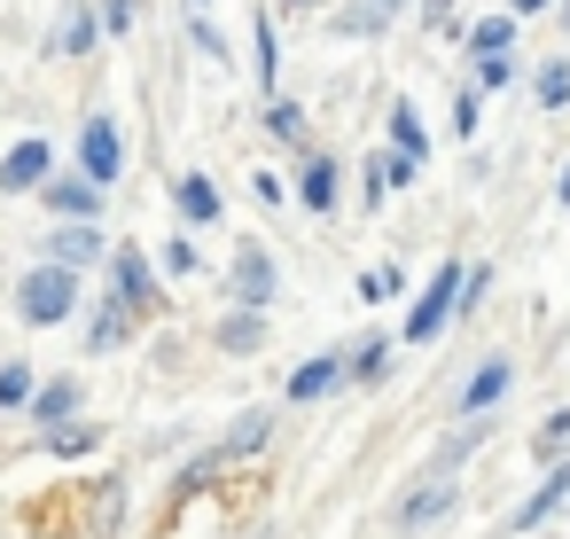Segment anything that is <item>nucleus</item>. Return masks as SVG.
Returning <instances> with one entry per match:
<instances>
[{
    "label": "nucleus",
    "mask_w": 570,
    "mask_h": 539,
    "mask_svg": "<svg viewBox=\"0 0 570 539\" xmlns=\"http://www.w3.org/2000/svg\"><path fill=\"white\" fill-rule=\"evenodd\" d=\"M40 391V367L32 360H0V414H24Z\"/></svg>",
    "instance_id": "32"
},
{
    "label": "nucleus",
    "mask_w": 570,
    "mask_h": 539,
    "mask_svg": "<svg viewBox=\"0 0 570 539\" xmlns=\"http://www.w3.org/2000/svg\"><path fill=\"white\" fill-rule=\"evenodd\" d=\"M71 173L87 180V188H118L126 180V134H118V118L110 110H87L79 118V149H71Z\"/></svg>",
    "instance_id": "4"
},
{
    "label": "nucleus",
    "mask_w": 570,
    "mask_h": 539,
    "mask_svg": "<svg viewBox=\"0 0 570 539\" xmlns=\"http://www.w3.org/2000/svg\"><path fill=\"white\" fill-rule=\"evenodd\" d=\"M102 274H110L102 290H110V297H118L134 321H165V313H173V297H165V274L149 266V251H141V243H110Z\"/></svg>",
    "instance_id": "3"
},
{
    "label": "nucleus",
    "mask_w": 570,
    "mask_h": 539,
    "mask_svg": "<svg viewBox=\"0 0 570 539\" xmlns=\"http://www.w3.org/2000/svg\"><path fill=\"white\" fill-rule=\"evenodd\" d=\"M461 500H469V492H461V477H414V484L391 500V539H414V531L445 523Z\"/></svg>",
    "instance_id": "6"
},
{
    "label": "nucleus",
    "mask_w": 570,
    "mask_h": 539,
    "mask_svg": "<svg viewBox=\"0 0 570 539\" xmlns=\"http://www.w3.org/2000/svg\"><path fill=\"white\" fill-rule=\"evenodd\" d=\"M79 313H87V321H79V352H87V360H110V352H126V344L141 336V321H134L110 290H95Z\"/></svg>",
    "instance_id": "11"
},
{
    "label": "nucleus",
    "mask_w": 570,
    "mask_h": 539,
    "mask_svg": "<svg viewBox=\"0 0 570 539\" xmlns=\"http://www.w3.org/2000/svg\"><path fill=\"white\" fill-rule=\"evenodd\" d=\"M554 204H562V212H570V157H562V165H554Z\"/></svg>",
    "instance_id": "43"
},
{
    "label": "nucleus",
    "mask_w": 570,
    "mask_h": 539,
    "mask_svg": "<svg viewBox=\"0 0 570 539\" xmlns=\"http://www.w3.org/2000/svg\"><path fill=\"white\" fill-rule=\"evenodd\" d=\"M250 87H258V102H274L282 95V24L258 9V24H250Z\"/></svg>",
    "instance_id": "20"
},
{
    "label": "nucleus",
    "mask_w": 570,
    "mask_h": 539,
    "mask_svg": "<svg viewBox=\"0 0 570 539\" xmlns=\"http://www.w3.org/2000/svg\"><path fill=\"white\" fill-rule=\"evenodd\" d=\"M188 17H212V0H188Z\"/></svg>",
    "instance_id": "44"
},
{
    "label": "nucleus",
    "mask_w": 570,
    "mask_h": 539,
    "mask_svg": "<svg viewBox=\"0 0 570 539\" xmlns=\"http://www.w3.org/2000/svg\"><path fill=\"white\" fill-rule=\"evenodd\" d=\"M266 336H274V321L266 313H219L212 321V352H227V360H250V352H266Z\"/></svg>",
    "instance_id": "23"
},
{
    "label": "nucleus",
    "mask_w": 570,
    "mask_h": 539,
    "mask_svg": "<svg viewBox=\"0 0 570 539\" xmlns=\"http://www.w3.org/2000/svg\"><path fill=\"white\" fill-rule=\"evenodd\" d=\"M422 32H438V40H445V32H461V17H453V0H422Z\"/></svg>",
    "instance_id": "40"
},
{
    "label": "nucleus",
    "mask_w": 570,
    "mask_h": 539,
    "mask_svg": "<svg viewBox=\"0 0 570 539\" xmlns=\"http://www.w3.org/2000/svg\"><path fill=\"white\" fill-rule=\"evenodd\" d=\"M258 126H266V141L274 149H313V110L305 102H289V95H274V102H258Z\"/></svg>",
    "instance_id": "21"
},
{
    "label": "nucleus",
    "mask_w": 570,
    "mask_h": 539,
    "mask_svg": "<svg viewBox=\"0 0 570 539\" xmlns=\"http://www.w3.org/2000/svg\"><path fill=\"white\" fill-rule=\"evenodd\" d=\"M461 266H469L461 251H453V258H438V274L422 282V297H414V305H406V321H399V344H438V336L453 329V290H461Z\"/></svg>",
    "instance_id": "5"
},
{
    "label": "nucleus",
    "mask_w": 570,
    "mask_h": 539,
    "mask_svg": "<svg viewBox=\"0 0 570 539\" xmlns=\"http://www.w3.org/2000/svg\"><path fill=\"white\" fill-rule=\"evenodd\" d=\"M562 516H570V508H562Z\"/></svg>",
    "instance_id": "46"
},
{
    "label": "nucleus",
    "mask_w": 570,
    "mask_h": 539,
    "mask_svg": "<svg viewBox=\"0 0 570 539\" xmlns=\"http://www.w3.org/2000/svg\"><path fill=\"white\" fill-rule=\"evenodd\" d=\"M110 258V227H48L40 235V266H63V274H95Z\"/></svg>",
    "instance_id": "12"
},
{
    "label": "nucleus",
    "mask_w": 570,
    "mask_h": 539,
    "mask_svg": "<svg viewBox=\"0 0 570 539\" xmlns=\"http://www.w3.org/2000/svg\"><path fill=\"white\" fill-rule=\"evenodd\" d=\"M188 48H196L204 63H227V32H219L212 17H188Z\"/></svg>",
    "instance_id": "37"
},
{
    "label": "nucleus",
    "mask_w": 570,
    "mask_h": 539,
    "mask_svg": "<svg viewBox=\"0 0 570 539\" xmlns=\"http://www.w3.org/2000/svg\"><path fill=\"white\" fill-rule=\"evenodd\" d=\"M562 508H570V453H562L554 469H539L531 500H515V508H508V531H515V539H531V531H539V523H554Z\"/></svg>",
    "instance_id": "15"
},
{
    "label": "nucleus",
    "mask_w": 570,
    "mask_h": 539,
    "mask_svg": "<svg viewBox=\"0 0 570 539\" xmlns=\"http://www.w3.org/2000/svg\"><path fill=\"white\" fill-rule=\"evenodd\" d=\"M95 40H102V24H95V0H71V9H63V24H56V40H48V48H56L63 63H87V56H95Z\"/></svg>",
    "instance_id": "26"
},
{
    "label": "nucleus",
    "mask_w": 570,
    "mask_h": 539,
    "mask_svg": "<svg viewBox=\"0 0 570 539\" xmlns=\"http://www.w3.org/2000/svg\"><path fill=\"white\" fill-rule=\"evenodd\" d=\"M399 290H406L399 266H367V274H360V305H383V297H399Z\"/></svg>",
    "instance_id": "39"
},
{
    "label": "nucleus",
    "mask_w": 570,
    "mask_h": 539,
    "mask_svg": "<svg viewBox=\"0 0 570 539\" xmlns=\"http://www.w3.org/2000/svg\"><path fill=\"white\" fill-rule=\"evenodd\" d=\"M391 329H367L360 344H344V383H360V391H383L391 383Z\"/></svg>",
    "instance_id": "19"
},
{
    "label": "nucleus",
    "mask_w": 570,
    "mask_h": 539,
    "mask_svg": "<svg viewBox=\"0 0 570 539\" xmlns=\"http://www.w3.org/2000/svg\"><path fill=\"white\" fill-rule=\"evenodd\" d=\"M134 17H141V0H95V24H102V40H126V32H134Z\"/></svg>",
    "instance_id": "36"
},
{
    "label": "nucleus",
    "mask_w": 570,
    "mask_h": 539,
    "mask_svg": "<svg viewBox=\"0 0 570 539\" xmlns=\"http://www.w3.org/2000/svg\"><path fill=\"white\" fill-rule=\"evenodd\" d=\"M399 9H406V0H344V9L328 17V32H336V40H375Z\"/></svg>",
    "instance_id": "27"
},
{
    "label": "nucleus",
    "mask_w": 570,
    "mask_h": 539,
    "mask_svg": "<svg viewBox=\"0 0 570 539\" xmlns=\"http://www.w3.org/2000/svg\"><path fill=\"white\" fill-rule=\"evenodd\" d=\"M274 430H282V414H274V406H243V414L227 422V438H219V445H204L196 461H180V492L212 484L219 469H235V461H250V453H266V445H274Z\"/></svg>",
    "instance_id": "2"
},
{
    "label": "nucleus",
    "mask_w": 570,
    "mask_h": 539,
    "mask_svg": "<svg viewBox=\"0 0 570 539\" xmlns=\"http://www.w3.org/2000/svg\"><path fill=\"white\" fill-rule=\"evenodd\" d=\"M9 305H17L24 329H63V321H79V305H87V282L63 274V266H40V258H32V266L17 274Z\"/></svg>",
    "instance_id": "1"
},
{
    "label": "nucleus",
    "mask_w": 570,
    "mask_h": 539,
    "mask_svg": "<svg viewBox=\"0 0 570 539\" xmlns=\"http://www.w3.org/2000/svg\"><path fill=\"white\" fill-rule=\"evenodd\" d=\"M476 134H484V95L461 79L453 87V141H476Z\"/></svg>",
    "instance_id": "34"
},
{
    "label": "nucleus",
    "mask_w": 570,
    "mask_h": 539,
    "mask_svg": "<svg viewBox=\"0 0 570 539\" xmlns=\"http://www.w3.org/2000/svg\"><path fill=\"white\" fill-rule=\"evenodd\" d=\"M562 453H570V406L539 414V430H531V461H539V469H554Z\"/></svg>",
    "instance_id": "31"
},
{
    "label": "nucleus",
    "mask_w": 570,
    "mask_h": 539,
    "mask_svg": "<svg viewBox=\"0 0 570 539\" xmlns=\"http://www.w3.org/2000/svg\"><path fill=\"white\" fill-rule=\"evenodd\" d=\"M508 391H515V352H484V360L461 375V391H453V422H484Z\"/></svg>",
    "instance_id": "10"
},
{
    "label": "nucleus",
    "mask_w": 570,
    "mask_h": 539,
    "mask_svg": "<svg viewBox=\"0 0 570 539\" xmlns=\"http://www.w3.org/2000/svg\"><path fill=\"white\" fill-rule=\"evenodd\" d=\"M383 126H391V157H406V165H430V126H422V110H414V95H391V110H383Z\"/></svg>",
    "instance_id": "22"
},
{
    "label": "nucleus",
    "mask_w": 570,
    "mask_h": 539,
    "mask_svg": "<svg viewBox=\"0 0 570 539\" xmlns=\"http://www.w3.org/2000/svg\"><path fill=\"white\" fill-rule=\"evenodd\" d=\"M56 173V141L48 134H24V141H9V149H0V196H40V180Z\"/></svg>",
    "instance_id": "13"
},
{
    "label": "nucleus",
    "mask_w": 570,
    "mask_h": 539,
    "mask_svg": "<svg viewBox=\"0 0 570 539\" xmlns=\"http://www.w3.org/2000/svg\"><path fill=\"white\" fill-rule=\"evenodd\" d=\"M289 204L297 212H313V219H336L344 212V165H336V149H305L297 157V180H289Z\"/></svg>",
    "instance_id": "9"
},
{
    "label": "nucleus",
    "mask_w": 570,
    "mask_h": 539,
    "mask_svg": "<svg viewBox=\"0 0 570 539\" xmlns=\"http://www.w3.org/2000/svg\"><path fill=\"white\" fill-rule=\"evenodd\" d=\"M554 17H562V32H570V0H554Z\"/></svg>",
    "instance_id": "45"
},
{
    "label": "nucleus",
    "mask_w": 570,
    "mask_h": 539,
    "mask_svg": "<svg viewBox=\"0 0 570 539\" xmlns=\"http://www.w3.org/2000/svg\"><path fill=\"white\" fill-rule=\"evenodd\" d=\"M547 9H554V0H508V17H515V24H531V17H547Z\"/></svg>",
    "instance_id": "42"
},
{
    "label": "nucleus",
    "mask_w": 570,
    "mask_h": 539,
    "mask_svg": "<svg viewBox=\"0 0 570 539\" xmlns=\"http://www.w3.org/2000/svg\"><path fill=\"white\" fill-rule=\"evenodd\" d=\"M492 297V266H461V290H453V321H469L476 305Z\"/></svg>",
    "instance_id": "35"
},
{
    "label": "nucleus",
    "mask_w": 570,
    "mask_h": 539,
    "mask_svg": "<svg viewBox=\"0 0 570 539\" xmlns=\"http://www.w3.org/2000/svg\"><path fill=\"white\" fill-rule=\"evenodd\" d=\"M422 180V165H406V157H391V149H375L367 165H360V212H383L391 196H406Z\"/></svg>",
    "instance_id": "17"
},
{
    "label": "nucleus",
    "mask_w": 570,
    "mask_h": 539,
    "mask_svg": "<svg viewBox=\"0 0 570 539\" xmlns=\"http://www.w3.org/2000/svg\"><path fill=\"white\" fill-rule=\"evenodd\" d=\"M336 391H344V344H328V352H313L282 375V406H321Z\"/></svg>",
    "instance_id": "14"
},
{
    "label": "nucleus",
    "mask_w": 570,
    "mask_h": 539,
    "mask_svg": "<svg viewBox=\"0 0 570 539\" xmlns=\"http://www.w3.org/2000/svg\"><path fill=\"white\" fill-rule=\"evenodd\" d=\"M484 438H492V414H484V422H453V438L422 461V477H461V469L484 453Z\"/></svg>",
    "instance_id": "25"
},
{
    "label": "nucleus",
    "mask_w": 570,
    "mask_h": 539,
    "mask_svg": "<svg viewBox=\"0 0 570 539\" xmlns=\"http://www.w3.org/2000/svg\"><path fill=\"white\" fill-rule=\"evenodd\" d=\"M515 79H523L515 56H476V63H469V87H476V95H508Z\"/></svg>",
    "instance_id": "33"
},
{
    "label": "nucleus",
    "mask_w": 570,
    "mask_h": 539,
    "mask_svg": "<svg viewBox=\"0 0 570 539\" xmlns=\"http://www.w3.org/2000/svg\"><path fill=\"white\" fill-rule=\"evenodd\" d=\"M40 212H48V227H102V212H110V196L102 188H87L71 165H56L48 180H40V196H32Z\"/></svg>",
    "instance_id": "7"
},
{
    "label": "nucleus",
    "mask_w": 570,
    "mask_h": 539,
    "mask_svg": "<svg viewBox=\"0 0 570 539\" xmlns=\"http://www.w3.org/2000/svg\"><path fill=\"white\" fill-rule=\"evenodd\" d=\"M173 212H180V235H196V227H219L227 219V196H219L212 173H180L173 180Z\"/></svg>",
    "instance_id": "18"
},
{
    "label": "nucleus",
    "mask_w": 570,
    "mask_h": 539,
    "mask_svg": "<svg viewBox=\"0 0 570 539\" xmlns=\"http://www.w3.org/2000/svg\"><path fill=\"white\" fill-rule=\"evenodd\" d=\"M523 87H531V102H539V110H570V56L531 63V71H523Z\"/></svg>",
    "instance_id": "29"
},
{
    "label": "nucleus",
    "mask_w": 570,
    "mask_h": 539,
    "mask_svg": "<svg viewBox=\"0 0 570 539\" xmlns=\"http://www.w3.org/2000/svg\"><path fill=\"white\" fill-rule=\"evenodd\" d=\"M321 9H328V0H274V9H266V17L282 24V17H321Z\"/></svg>",
    "instance_id": "41"
},
{
    "label": "nucleus",
    "mask_w": 570,
    "mask_h": 539,
    "mask_svg": "<svg viewBox=\"0 0 570 539\" xmlns=\"http://www.w3.org/2000/svg\"><path fill=\"white\" fill-rule=\"evenodd\" d=\"M274 297H282L274 251H266V243H243V251L227 258V305H235V313H274Z\"/></svg>",
    "instance_id": "8"
},
{
    "label": "nucleus",
    "mask_w": 570,
    "mask_h": 539,
    "mask_svg": "<svg viewBox=\"0 0 570 539\" xmlns=\"http://www.w3.org/2000/svg\"><path fill=\"white\" fill-rule=\"evenodd\" d=\"M149 266H157L165 282H188V274L204 266V251H196V235H165V243L149 251Z\"/></svg>",
    "instance_id": "30"
},
{
    "label": "nucleus",
    "mask_w": 570,
    "mask_h": 539,
    "mask_svg": "<svg viewBox=\"0 0 570 539\" xmlns=\"http://www.w3.org/2000/svg\"><path fill=\"white\" fill-rule=\"evenodd\" d=\"M250 196H258V212H282V204H289V173L258 165V173H250Z\"/></svg>",
    "instance_id": "38"
},
{
    "label": "nucleus",
    "mask_w": 570,
    "mask_h": 539,
    "mask_svg": "<svg viewBox=\"0 0 570 539\" xmlns=\"http://www.w3.org/2000/svg\"><path fill=\"white\" fill-rule=\"evenodd\" d=\"M79 406H87V383H79V375H40V391H32V406H24V422L48 438V430L79 422Z\"/></svg>",
    "instance_id": "16"
},
{
    "label": "nucleus",
    "mask_w": 570,
    "mask_h": 539,
    "mask_svg": "<svg viewBox=\"0 0 570 539\" xmlns=\"http://www.w3.org/2000/svg\"><path fill=\"white\" fill-rule=\"evenodd\" d=\"M102 438H110V430L79 414V422H63V430H48V438H40V453H48V461H95V453H102Z\"/></svg>",
    "instance_id": "28"
},
{
    "label": "nucleus",
    "mask_w": 570,
    "mask_h": 539,
    "mask_svg": "<svg viewBox=\"0 0 570 539\" xmlns=\"http://www.w3.org/2000/svg\"><path fill=\"white\" fill-rule=\"evenodd\" d=\"M515 32H523V24H515L508 9H492V17H476V24H461L453 48H461L469 63H476V56H515Z\"/></svg>",
    "instance_id": "24"
}]
</instances>
